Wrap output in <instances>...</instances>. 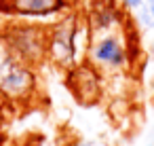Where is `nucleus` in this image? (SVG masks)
<instances>
[{"label": "nucleus", "mask_w": 154, "mask_h": 146, "mask_svg": "<svg viewBox=\"0 0 154 146\" xmlns=\"http://www.w3.org/2000/svg\"><path fill=\"white\" fill-rule=\"evenodd\" d=\"M38 87L34 66L19 59L0 38V100L11 104H26L34 97Z\"/></svg>", "instance_id": "nucleus-1"}, {"label": "nucleus", "mask_w": 154, "mask_h": 146, "mask_svg": "<svg viewBox=\"0 0 154 146\" xmlns=\"http://www.w3.org/2000/svg\"><path fill=\"white\" fill-rule=\"evenodd\" d=\"M2 43L30 66L40 64L49 55V30L36 24H11L2 32Z\"/></svg>", "instance_id": "nucleus-2"}, {"label": "nucleus", "mask_w": 154, "mask_h": 146, "mask_svg": "<svg viewBox=\"0 0 154 146\" xmlns=\"http://www.w3.org/2000/svg\"><path fill=\"white\" fill-rule=\"evenodd\" d=\"M87 59L93 68L106 70V72H120L127 70L131 64V51L127 47V40L114 32L99 34L87 51Z\"/></svg>", "instance_id": "nucleus-3"}, {"label": "nucleus", "mask_w": 154, "mask_h": 146, "mask_svg": "<svg viewBox=\"0 0 154 146\" xmlns=\"http://www.w3.org/2000/svg\"><path fill=\"white\" fill-rule=\"evenodd\" d=\"M76 36L78 28L72 17L61 19L53 28H49V57L59 66H72L76 53Z\"/></svg>", "instance_id": "nucleus-4"}, {"label": "nucleus", "mask_w": 154, "mask_h": 146, "mask_svg": "<svg viewBox=\"0 0 154 146\" xmlns=\"http://www.w3.org/2000/svg\"><path fill=\"white\" fill-rule=\"evenodd\" d=\"M7 5L21 17H49L63 9V0H7Z\"/></svg>", "instance_id": "nucleus-5"}, {"label": "nucleus", "mask_w": 154, "mask_h": 146, "mask_svg": "<svg viewBox=\"0 0 154 146\" xmlns=\"http://www.w3.org/2000/svg\"><path fill=\"white\" fill-rule=\"evenodd\" d=\"M72 87H74L76 95L82 102H93L99 95V76H97V70L91 64L76 68L74 70V78H72Z\"/></svg>", "instance_id": "nucleus-6"}, {"label": "nucleus", "mask_w": 154, "mask_h": 146, "mask_svg": "<svg viewBox=\"0 0 154 146\" xmlns=\"http://www.w3.org/2000/svg\"><path fill=\"white\" fill-rule=\"evenodd\" d=\"M116 24H118V15H116V11L110 9V7L99 9L97 15L93 17V26H95L97 30H103V32H108V30L114 28Z\"/></svg>", "instance_id": "nucleus-7"}, {"label": "nucleus", "mask_w": 154, "mask_h": 146, "mask_svg": "<svg viewBox=\"0 0 154 146\" xmlns=\"http://www.w3.org/2000/svg\"><path fill=\"white\" fill-rule=\"evenodd\" d=\"M143 11L148 13V17H150V21H152V26H154V0H143Z\"/></svg>", "instance_id": "nucleus-8"}, {"label": "nucleus", "mask_w": 154, "mask_h": 146, "mask_svg": "<svg viewBox=\"0 0 154 146\" xmlns=\"http://www.w3.org/2000/svg\"><path fill=\"white\" fill-rule=\"evenodd\" d=\"M141 5H143V0H122V7H127L131 11H137Z\"/></svg>", "instance_id": "nucleus-9"}, {"label": "nucleus", "mask_w": 154, "mask_h": 146, "mask_svg": "<svg viewBox=\"0 0 154 146\" xmlns=\"http://www.w3.org/2000/svg\"><path fill=\"white\" fill-rule=\"evenodd\" d=\"M0 125H2V106H0Z\"/></svg>", "instance_id": "nucleus-10"}]
</instances>
